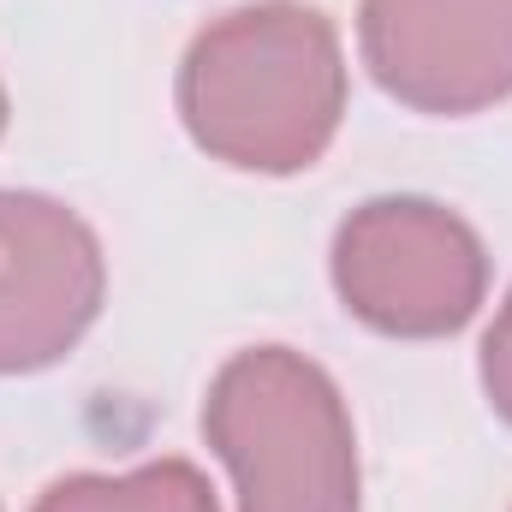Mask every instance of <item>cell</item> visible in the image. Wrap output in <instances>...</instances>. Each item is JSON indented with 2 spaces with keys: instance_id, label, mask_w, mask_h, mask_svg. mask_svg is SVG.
<instances>
[{
  "instance_id": "obj_1",
  "label": "cell",
  "mask_w": 512,
  "mask_h": 512,
  "mask_svg": "<svg viewBox=\"0 0 512 512\" xmlns=\"http://www.w3.org/2000/svg\"><path fill=\"white\" fill-rule=\"evenodd\" d=\"M346 114L340 30L304 0H262L203 24L179 60L191 143L239 173H304Z\"/></svg>"
},
{
  "instance_id": "obj_2",
  "label": "cell",
  "mask_w": 512,
  "mask_h": 512,
  "mask_svg": "<svg viewBox=\"0 0 512 512\" xmlns=\"http://www.w3.org/2000/svg\"><path fill=\"white\" fill-rule=\"evenodd\" d=\"M203 435L239 512H358V435L334 376L292 346L227 358L203 399Z\"/></svg>"
},
{
  "instance_id": "obj_3",
  "label": "cell",
  "mask_w": 512,
  "mask_h": 512,
  "mask_svg": "<svg viewBox=\"0 0 512 512\" xmlns=\"http://www.w3.org/2000/svg\"><path fill=\"white\" fill-rule=\"evenodd\" d=\"M334 292L387 340H447L489 292V251L465 215L429 197H370L334 233Z\"/></svg>"
},
{
  "instance_id": "obj_4",
  "label": "cell",
  "mask_w": 512,
  "mask_h": 512,
  "mask_svg": "<svg viewBox=\"0 0 512 512\" xmlns=\"http://www.w3.org/2000/svg\"><path fill=\"white\" fill-rule=\"evenodd\" d=\"M108 256L78 209L0 191V376L60 364L102 316Z\"/></svg>"
},
{
  "instance_id": "obj_5",
  "label": "cell",
  "mask_w": 512,
  "mask_h": 512,
  "mask_svg": "<svg viewBox=\"0 0 512 512\" xmlns=\"http://www.w3.org/2000/svg\"><path fill=\"white\" fill-rule=\"evenodd\" d=\"M358 48L411 114L459 120L512 96V0H364Z\"/></svg>"
},
{
  "instance_id": "obj_6",
  "label": "cell",
  "mask_w": 512,
  "mask_h": 512,
  "mask_svg": "<svg viewBox=\"0 0 512 512\" xmlns=\"http://www.w3.org/2000/svg\"><path fill=\"white\" fill-rule=\"evenodd\" d=\"M30 512H221L209 477L191 459H155L137 471H78L36 495Z\"/></svg>"
},
{
  "instance_id": "obj_7",
  "label": "cell",
  "mask_w": 512,
  "mask_h": 512,
  "mask_svg": "<svg viewBox=\"0 0 512 512\" xmlns=\"http://www.w3.org/2000/svg\"><path fill=\"white\" fill-rule=\"evenodd\" d=\"M483 393H489L495 417L512 423V292H507V304L495 310L489 334H483Z\"/></svg>"
},
{
  "instance_id": "obj_8",
  "label": "cell",
  "mask_w": 512,
  "mask_h": 512,
  "mask_svg": "<svg viewBox=\"0 0 512 512\" xmlns=\"http://www.w3.org/2000/svg\"><path fill=\"white\" fill-rule=\"evenodd\" d=\"M0 137H6V90H0Z\"/></svg>"
}]
</instances>
